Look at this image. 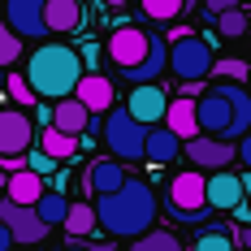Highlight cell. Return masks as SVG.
I'll return each instance as SVG.
<instances>
[{"instance_id": "cell-29", "label": "cell", "mask_w": 251, "mask_h": 251, "mask_svg": "<svg viewBox=\"0 0 251 251\" xmlns=\"http://www.w3.org/2000/svg\"><path fill=\"white\" fill-rule=\"evenodd\" d=\"M9 96H13V104H18V108H26V104H35V100H39V96L30 91V82H26L22 74H9Z\"/></svg>"}, {"instance_id": "cell-30", "label": "cell", "mask_w": 251, "mask_h": 251, "mask_svg": "<svg viewBox=\"0 0 251 251\" xmlns=\"http://www.w3.org/2000/svg\"><path fill=\"white\" fill-rule=\"evenodd\" d=\"M56 165H61V160H52V156H48V151H44V148L26 151V169H35V174H39V177H48V174H56Z\"/></svg>"}, {"instance_id": "cell-10", "label": "cell", "mask_w": 251, "mask_h": 251, "mask_svg": "<svg viewBox=\"0 0 251 251\" xmlns=\"http://www.w3.org/2000/svg\"><path fill=\"white\" fill-rule=\"evenodd\" d=\"M35 143V122L26 108H0V156H26Z\"/></svg>"}, {"instance_id": "cell-3", "label": "cell", "mask_w": 251, "mask_h": 251, "mask_svg": "<svg viewBox=\"0 0 251 251\" xmlns=\"http://www.w3.org/2000/svg\"><path fill=\"white\" fill-rule=\"evenodd\" d=\"M195 117H200V134H217L234 143L243 130H251V91L226 78L195 100Z\"/></svg>"}, {"instance_id": "cell-28", "label": "cell", "mask_w": 251, "mask_h": 251, "mask_svg": "<svg viewBox=\"0 0 251 251\" xmlns=\"http://www.w3.org/2000/svg\"><path fill=\"white\" fill-rule=\"evenodd\" d=\"M217 30H221L226 39H238V35L247 30V13H243V4H238V9H226V13H217Z\"/></svg>"}, {"instance_id": "cell-6", "label": "cell", "mask_w": 251, "mask_h": 251, "mask_svg": "<svg viewBox=\"0 0 251 251\" xmlns=\"http://www.w3.org/2000/svg\"><path fill=\"white\" fill-rule=\"evenodd\" d=\"M165 208H169V217L174 221H186V226H195L203 221L212 208H208V195H203V174L200 169H182V174L169 177V186H165Z\"/></svg>"}, {"instance_id": "cell-40", "label": "cell", "mask_w": 251, "mask_h": 251, "mask_svg": "<svg viewBox=\"0 0 251 251\" xmlns=\"http://www.w3.org/2000/svg\"><path fill=\"white\" fill-rule=\"evenodd\" d=\"M247 208H251V186H247Z\"/></svg>"}, {"instance_id": "cell-18", "label": "cell", "mask_w": 251, "mask_h": 251, "mask_svg": "<svg viewBox=\"0 0 251 251\" xmlns=\"http://www.w3.org/2000/svg\"><path fill=\"white\" fill-rule=\"evenodd\" d=\"M44 26H48V35H74L82 26V0H48Z\"/></svg>"}, {"instance_id": "cell-1", "label": "cell", "mask_w": 251, "mask_h": 251, "mask_svg": "<svg viewBox=\"0 0 251 251\" xmlns=\"http://www.w3.org/2000/svg\"><path fill=\"white\" fill-rule=\"evenodd\" d=\"M96 226L108 234V238H134L143 229L156 226V212H160V200L151 191V182L143 177H126L117 191L108 195H96Z\"/></svg>"}, {"instance_id": "cell-17", "label": "cell", "mask_w": 251, "mask_h": 251, "mask_svg": "<svg viewBox=\"0 0 251 251\" xmlns=\"http://www.w3.org/2000/svg\"><path fill=\"white\" fill-rule=\"evenodd\" d=\"M160 122L174 130L177 139L186 143V139H195L200 134V117H195V96H177V100H169L165 104V117Z\"/></svg>"}, {"instance_id": "cell-36", "label": "cell", "mask_w": 251, "mask_h": 251, "mask_svg": "<svg viewBox=\"0 0 251 251\" xmlns=\"http://www.w3.org/2000/svg\"><path fill=\"white\" fill-rule=\"evenodd\" d=\"M0 251H13V234H9L4 221H0Z\"/></svg>"}, {"instance_id": "cell-11", "label": "cell", "mask_w": 251, "mask_h": 251, "mask_svg": "<svg viewBox=\"0 0 251 251\" xmlns=\"http://www.w3.org/2000/svg\"><path fill=\"white\" fill-rule=\"evenodd\" d=\"M203 195L212 212H229L234 203L247 200V182L234 174V169H217V174H203Z\"/></svg>"}, {"instance_id": "cell-24", "label": "cell", "mask_w": 251, "mask_h": 251, "mask_svg": "<svg viewBox=\"0 0 251 251\" xmlns=\"http://www.w3.org/2000/svg\"><path fill=\"white\" fill-rule=\"evenodd\" d=\"M65 208H70V200L61 195V191H44L39 200H35V212H39V221L48 229H56L61 221H65Z\"/></svg>"}, {"instance_id": "cell-7", "label": "cell", "mask_w": 251, "mask_h": 251, "mask_svg": "<svg viewBox=\"0 0 251 251\" xmlns=\"http://www.w3.org/2000/svg\"><path fill=\"white\" fill-rule=\"evenodd\" d=\"M143 139H148L143 122H134L126 108H108V117H104V148L113 151V160H143Z\"/></svg>"}, {"instance_id": "cell-19", "label": "cell", "mask_w": 251, "mask_h": 251, "mask_svg": "<svg viewBox=\"0 0 251 251\" xmlns=\"http://www.w3.org/2000/svg\"><path fill=\"white\" fill-rule=\"evenodd\" d=\"M126 182V165L122 160H91V169H87V191L91 195H108V191H117Z\"/></svg>"}, {"instance_id": "cell-37", "label": "cell", "mask_w": 251, "mask_h": 251, "mask_svg": "<svg viewBox=\"0 0 251 251\" xmlns=\"http://www.w3.org/2000/svg\"><path fill=\"white\" fill-rule=\"evenodd\" d=\"M61 251H96V247H78V243H70V247H61Z\"/></svg>"}, {"instance_id": "cell-32", "label": "cell", "mask_w": 251, "mask_h": 251, "mask_svg": "<svg viewBox=\"0 0 251 251\" xmlns=\"http://www.w3.org/2000/svg\"><path fill=\"white\" fill-rule=\"evenodd\" d=\"M234 160H238V165H247V169H251V130H243V134L234 139Z\"/></svg>"}, {"instance_id": "cell-16", "label": "cell", "mask_w": 251, "mask_h": 251, "mask_svg": "<svg viewBox=\"0 0 251 251\" xmlns=\"http://www.w3.org/2000/svg\"><path fill=\"white\" fill-rule=\"evenodd\" d=\"M74 100L87 104L91 117H96V113H108V108H113V82L104 74H82L74 82Z\"/></svg>"}, {"instance_id": "cell-25", "label": "cell", "mask_w": 251, "mask_h": 251, "mask_svg": "<svg viewBox=\"0 0 251 251\" xmlns=\"http://www.w3.org/2000/svg\"><path fill=\"white\" fill-rule=\"evenodd\" d=\"M139 9H143V18L148 22H174V18H182V9H186V0H134Z\"/></svg>"}, {"instance_id": "cell-15", "label": "cell", "mask_w": 251, "mask_h": 251, "mask_svg": "<svg viewBox=\"0 0 251 251\" xmlns=\"http://www.w3.org/2000/svg\"><path fill=\"white\" fill-rule=\"evenodd\" d=\"M48 126L65 130V134H74V139H82V134H87V126H91V113H87V104H82V100H74V96H61V100H52Z\"/></svg>"}, {"instance_id": "cell-26", "label": "cell", "mask_w": 251, "mask_h": 251, "mask_svg": "<svg viewBox=\"0 0 251 251\" xmlns=\"http://www.w3.org/2000/svg\"><path fill=\"white\" fill-rule=\"evenodd\" d=\"M195 251H238V243H234V229L208 226L200 238H195Z\"/></svg>"}, {"instance_id": "cell-21", "label": "cell", "mask_w": 251, "mask_h": 251, "mask_svg": "<svg viewBox=\"0 0 251 251\" xmlns=\"http://www.w3.org/2000/svg\"><path fill=\"white\" fill-rule=\"evenodd\" d=\"M126 251H186V247H182V238L174 229H143V234L130 238Z\"/></svg>"}, {"instance_id": "cell-33", "label": "cell", "mask_w": 251, "mask_h": 251, "mask_svg": "<svg viewBox=\"0 0 251 251\" xmlns=\"http://www.w3.org/2000/svg\"><path fill=\"white\" fill-rule=\"evenodd\" d=\"M238 4H243V0H203V9H208L212 18H217V13H226V9H238Z\"/></svg>"}, {"instance_id": "cell-13", "label": "cell", "mask_w": 251, "mask_h": 251, "mask_svg": "<svg viewBox=\"0 0 251 251\" xmlns=\"http://www.w3.org/2000/svg\"><path fill=\"white\" fill-rule=\"evenodd\" d=\"M165 104H169V96H165L160 82H134L130 96H126V113L134 122H143V126H156L165 117Z\"/></svg>"}, {"instance_id": "cell-20", "label": "cell", "mask_w": 251, "mask_h": 251, "mask_svg": "<svg viewBox=\"0 0 251 251\" xmlns=\"http://www.w3.org/2000/svg\"><path fill=\"white\" fill-rule=\"evenodd\" d=\"M44 191H48V186H44V177L35 174V169H18V174L4 177V195L13 203H35Z\"/></svg>"}, {"instance_id": "cell-12", "label": "cell", "mask_w": 251, "mask_h": 251, "mask_svg": "<svg viewBox=\"0 0 251 251\" xmlns=\"http://www.w3.org/2000/svg\"><path fill=\"white\" fill-rule=\"evenodd\" d=\"M44 4L48 0H4V22L18 39H44L48 26H44Z\"/></svg>"}, {"instance_id": "cell-4", "label": "cell", "mask_w": 251, "mask_h": 251, "mask_svg": "<svg viewBox=\"0 0 251 251\" xmlns=\"http://www.w3.org/2000/svg\"><path fill=\"white\" fill-rule=\"evenodd\" d=\"M87 74L82 70V56L70 44H39V48L26 56V82L39 100H61V96H74V82Z\"/></svg>"}, {"instance_id": "cell-27", "label": "cell", "mask_w": 251, "mask_h": 251, "mask_svg": "<svg viewBox=\"0 0 251 251\" xmlns=\"http://www.w3.org/2000/svg\"><path fill=\"white\" fill-rule=\"evenodd\" d=\"M18 56H22V39H18V35L9 30V22L0 18V70H9Z\"/></svg>"}, {"instance_id": "cell-35", "label": "cell", "mask_w": 251, "mask_h": 251, "mask_svg": "<svg viewBox=\"0 0 251 251\" xmlns=\"http://www.w3.org/2000/svg\"><path fill=\"white\" fill-rule=\"evenodd\" d=\"M234 243L251 251V221H247V226H238V229H234Z\"/></svg>"}, {"instance_id": "cell-5", "label": "cell", "mask_w": 251, "mask_h": 251, "mask_svg": "<svg viewBox=\"0 0 251 251\" xmlns=\"http://www.w3.org/2000/svg\"><path fill=\"white\" fill-rule=\"evenodd\" d=\"M212 44L195 35V30H182L177 39H169V61H165V70L177 78V82H203V78L212 74Z\"/></svg>"}, {"instance_id": "cell-39", "label": "cell", "mask_w": 251, "mask_h": 251, "mask_svg": "<svg viewBox=\"0 0 251 251\" xmlns=\"http://www.w3.org/2000/svg\"><path fill=\"white\" fill-rule=\"evenodd\" d=\"M4 177H9V174H4V169H0V195H4Z\"/></svg>"}, {"instance_id": "cell-31", "label": "cell", "mask_w": 251, "mask_h": 251, "mask_svg": "<svg viewBox=\"0 0 251 251\" xmlns=\"http://www.w3.org/2000/svg\"><path fill=\"white\" fill-rule=\"evenodd\" d=\"M212 74L229 78V82H243V78H247V65H243V61H212Z\"/></svg>"}, {"instance_id": "cell-8", "label": "cell", "mask_w": 251, "mask_h": 251, "mask_svg": "<svg viewBox=\"0 0 251 251\" xmlns=\"http://www.w3.org/2000/svg\"><path fill=\"white\" fill-rule=\"evenodd\" d=\"M0 221H4L9 234H13V247H39V243L52 234V229L39 221L35 203H13L9 195L0 200Z\"/></svg>"}, {"instance_id": "cell-22", "label": "cell", "mask_w": 251, "mask_h": 251, "mask_svg": "<svg viewBox=\"0 0 251 251\" xmlns=\"http://www.w3.org/2000/svg\"><path fill=\"white\" fill-rule=\"evenodd\" d=\"M61 229L65 234H74V238H87V234H96V208L91 203H70L65 208V221H61Z\"/></svg>"}, {"instance_id": "cell-38", "label": "cell", "mask_w": 251, "mask_h": 251, "mask_svg": "<svg viewBox=\"0 0 251 251\" xmlns=\"http://www.w3.org/2000/svg\"><path fill=\"white\" fill-rule=\"evenodd\" d=\"M243 87H247V91H251V65H247V78H243Z\"/></svg>"}, {"instance_id": "cell-9", "label": "cell", "mask_w": 251, "mask_h": 251, "mask_svg": "<svg viewBox=\"0 0 251 251\" xmlns=\"http://www.w3.org/2000/svg\"><path fill=\"white\" fill-rule=\"evenodd\" d=\"M182 151H186L191 169H200V174H217V169H229L234 165V143L229 139H217V134H195V139L182 143Z\"/></svg>"}, {"instance_id": "cell-34", "label": "cell", "mask_w": 251, "mask_h": 251, "mask_svg": "<svg viewBox=\"0 0 251 251\" xmlns=\"http://www.w3.org/2000/svg\"><path fill=\"white\" fill-rule=\"evenodd\" d=\"M0 169L4 174H18V169H26V156H0Z\"/></svg>"}, {"instance_id": "cell-2", "label": "cell", "mask_w": 251, "mask_h": 251, "mask_svg": "<svg viewBox=\"0 0 251 251\" xmlns=\"http://www.w3.org/2000/svg\"><path fill=\"white\" fill-rule=\"evenodd\" d=\"M108 65L126 78V82H156L165 74V61H169V44L160 35H151L143 26H117L104 44Z\"/></svg>"}, {"instance_id": "cell-14", "label": "cell", "mask_w": 251, "mask_h": 251, "mask_svg": "<svg viewBox=\"0 0 251 251\" xmlns=\"http://www.w3.org/2000/svg\"><path fill=\"white\" fill-rule=\"evenodd\" d=\"M177 156H182V139H177L174 130L165 122L148 126V139H143V160L148 165H174Z\"/></svg>"}, {"instance_id": "cell-23", "label": "cell", "mask_w": 251, "mask_h": 251, "mask_svg": "<svg viewBox=\"0 0 251 251\" xmlns=\"http://www.w3.org/2000/svg\"><path fill=\"white\" fill-rule=\"evenodd\" d=\"M39 148L48 151L52 160H70L78 151V139L74 134H65V130H56V126H44V139H39Z\"/></svg>"}]
</instances>
